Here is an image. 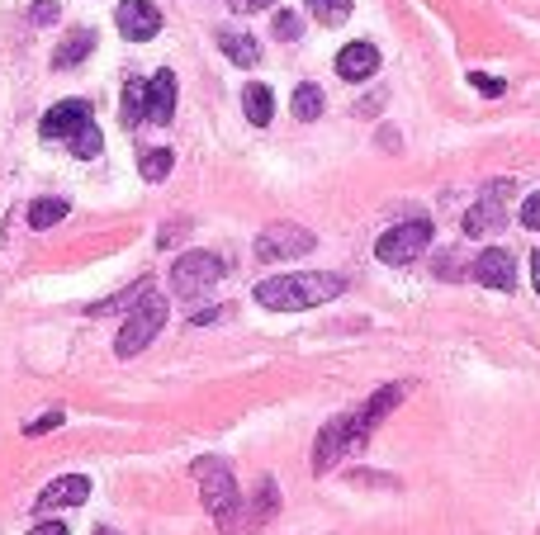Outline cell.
I'll use <instances>...</instances> for the list:
<instances>
[{"label":"cell","instance_id":"1","mask_svg":"<svg viewBox=\"0 0 540 535\" xmlns=\"http://www.w3.org/2000/svg\"><path fill=\"white\" fill-rule=\"evenodd\" d=\"M398 403H403V389H398V384H389V389H379L360 412L327 422V427L318 431V446H313V469H318V474H327V469L342 460V455L360 450L365 441H370V431H375L379 422H384V417L398 408Z\"/></svg>","mask_w":540,"mask_h":535},{"label":"cell","instance_id":"2","mask_svg":"<svg viewBox=\"0 0 540 535\" xmlns=\"http://www.w3.org/2000/svg\"><path fill=\"white\" fill-rule=\"evenodd\" d=\"M346 289L342 275H323V270H308V275H275L256 285V304L275 308V313H299V308H318L332 304Z\"/></svg>","mask_w":540,"mask_h":535},{"label":"cell","instance_id":"3","mask_svg":"<svg viewBox=\"0 0 540 535\" xmlns=\"http://www.w3.org/2000/svg\"><path fill=\"white\" fill-rule=\"evenodd\" d=\"M195 479H199V498H204V512L218 521V526H233L237 512H242V493H237V479L228 460H218V455H199L195 464Z\"/></svg>","mask_w":540,"mask_h":535},{"label":"cell","instance_id":"4","mask_svg":"<svg viewBox=\"0 0 540 535\" xmlns=\"http://www.w3.org/2000/svg\"><path fill=\"white\" fill-rule=\"evenodd\" d=\"M162 322H166V299L157 294V289H147L143 299L133 304V318L124 322V332H119V356H138V351H147L152 341H157V332H162Z\"/></svg>","mask_w":540,"mask_h":535},{"label":"cell","instance_id":"5","mask_svg":"<svg viewBox=\"0 0 540 535\" xmlns=\"http://www.w3.org/2000/svg\"><path fill=\"white\" fill-rule=\"evenodd\" d=\"M223 275H228L223 256H214V251H185L171 266V289H176L180 299H190V294H204L209 285H218Z\"/></svg>","mask_w":540,"mask_h":535},{"label":"cell","instance_id":"6","mask_svg":"<svg viewBox=\"0 0 540 535\" xmlns=\"http://www.w3.org/2000/svg\"><path fill=\"white\" fill-rule=\"evenodd\" d=\"M427 247H432V223H427V218H413V223H398V228L384 232L375 242V256L384 266H408V261H417Z\"/></svg>","mask_w":540,"mask_h":535},{"label":"cell","instance_id":"7","mask_svg":"<svg viewBox=\"0 0 540 535\" xmlns=\"http://www.w3.org/2000/svg\"><path fill=\"white\" fill-rule=\"evenodd\" d=\"M512 180H493L484 195H479V204L465 214V237H484V232L503 228L507 223V204H512Z\"/></svg>","mask_w":540,"mask_h":535},{"label":"cell","instance_id":"8","mask_svg":"<svg viewBox=\"0 0 540 535\" xmlns=\"http://www.w3.org/2000/svg\"><path fill=\"white\" fill-rule=\"evenodd\" d=\"M313 232L299 228V223H275V228H266L261 237H256V256L261 261H289V256H304V251H313Z\"/></svg>","mask_w":540,"mask_h":535},{"label":"cell","instance_id":"9","mask_svg":"<svg viewBox=\"0 0 540 535\" xmlns=\"http://www.w3.org/2000/svg\"><path fill=\"white\" fill-rule=\"evenodd\" d=\"M114 24H119V34H124L128 43H147V38L162 34V10H157L152 0H124L119 15H114Z\"/></svg>","mask_w":540,"mask_h":535},{"label":"cell","instance_id":"10","mask_svg":"<svg viewBox=\"0 0 540 535\" xmlns=\"http://www.w3.org/2000/svg\"><path fill=\"white\" fill-rule=\"evenodd\" d=\"M81 124H90V105L86 100H62V105H53L48 114H43L38 133H43L48 143H57V138H72Z\"/></svg>","mask_w":540,"mask_h":535},{"label":"cell","instance_id":"11","mask_svg":"<svg viewBox=\"0 0 540 535\" xmlns=\"http://www.w3.org/2000/svg\"><path fill=\"white\" fill-rule=\"evenodd\" d=\"M474 280L488 285V289H512L517 285V261H512V251H503V247L479 251V261H474Z\"/></svg>","mask_w":540,"mask_h":535},{"label":"cell","instance_id":"12","mask_svg":"<svg viewBox=\"0 0 540 535\" xmlns=\"http://www.w3.org/2000/svg\"><path fill=\"white\" fill-rule=\"evenodd\" d=\"M90 498V479L86 474H67V479H53L43 493H38V512H53V507H81Z\"/></svg>","mask_w":540,"mask_h":535},{"label":"cell","instance_id":"13","mask_svg":"<svg viewBox=\"0 0 540 535\" xmlns=\"http://www.w3.org/2000/svg\"><path fill=\"white\" fill-rule=\"evenodd\" d=\"M147 119L171 124L176 119V72H157L147 81Z\"/></svg>","mask_w":540,"mask_h":535},{"label":"cell","instance_id":"14","mask_svg":"<svg viewBox=\"0 0 540 535\" xmlns=\"http://www.w3.org/2000/svg\"><path fill=\"white\" fill-rule=\"evenodd\" d=\"M379 72V53L375 43H346L342 53H337V76L342 81H365V76Z\"/></svg>","mask_w":540,"mask_h":535},{"label":"cell","instance_id":"15","mask_svg":"<svg viewBox=\"0 0 540 535\" xmlns=\"http://www.w3.org/2000/svg\"><path fill=\"white\" fill-rule=\"evenodd\" d=\"M218 48L233 57L237 67H256V62H261V48H256V38H252V34H237V29H223V34H218Z\"/></svg>","mask_w":540,"mask_h":535},{"label":"cell","instance_id":"16","mask_svg":"<svg viewBox=\"0 0 540 535\" xmlns=\"http://www.w3.org/2000/svg\"><path fill=\"white\" fill-rule=\"evenodd\" d=\"M242 109H247V119H252L256 128H266V124H270V114H275V95H270V86L252 81V86L242 90Z\"/></svg>","mask_w":540,"mask_h":535},{"label":"cell","instance_id":"17","mask_svg":"<svg viewBox=\"0 0 540 535\" xmlns=\"http://www.w3.org/2000/svg\"><path fill=\"white\" fill-rule=\"evenodd\" d=\"M143 119H147V81H138V76H133V81L124 86V124L138 128Z\"/></svg>","mask_w":540,"mask_h":535},{"label":"cell","instance_id":"18","mask_svg":"<svg viewBox=\"0 0 540 535\" xmlns=\"http://www.w3.org/2000/svg\"><path fill=\"white\" fill-rule=\"evenodd\" d=\"M289 105H294V119H304V124H313V119L323 114V90L313 86V81H304V86L294 90V100H289Z\"/></svg>","mask_w":540,"mask_h":535},{"label":"cell","instance_id":"19","mask_svg":"<svg viewBox=\"0 0 540 535\" xmlns=\"http://www.w3.org/2000/svg\"><path fill=\"white\" fill-rule=\"evenodd\" d=\"M67 218V199H34L29 204V228H53Z\"/></svg>","mask_w":540,"mask_h":535},{"label":"cell","instance_id":"20","mask_svg":"<svg viewBox=\"0 0 540 535\" xmlns=\"http://www.w3.org/2000/svg\"><path fill=\"white\" fill-rule=\"evenodd\" d=\"M90 48H95V34H90V29H81V34L67 38V43H62V48L53 53V67H76V62H81Z\"/></svg>","mask_w":540,"mask_h":535},{"label":"cell","instance_id":"21","mask_svg":"<svg viewBox=\"0 0 540 535\" xmlns=\"http://www.w3.org/2000/svg\"><path fill=\"white\" fill-rule=\"evenodd\" d=\"M67 143H72V152L76 157H100V143H105V138H100V128H95V119H90V124H81L72 133V138H67Z\"/></svg>","mask_w":540,"mask_h":535},{"label":"cell","instance_id":"22","mask_svg":"<svg viewBox=\"0 0 540 535\" xmlns=\"http://www.w3.org/2000/svg\"><path fill=\"white\" fill-rule=\"evenodd\" d=\"M171 166H176V157H171L166 147H157V152H147V157L138 161L143 180H166V176H171Z\"/></svg>","mask_w":540,"mask_h":535},{"label":"cell","instance_id":"23","mask_svg":"<svg viewBox=\"0 0 540 535\" xmlns=\"http://www.w3.org/2000/svg\"><path fill=\"white\" fill-rule=\"evenodd\" d=\"M304 5L318 15V24H342L351 15V0H304Z\"/></svg>","mask_w":540,"mask_h":535},{"label":"cell","instance_id":"24","mask_svg":"<svg viewBox=\"0 0 540 535\" xmlns=\"http://www.w3.org/2000/svg\"><path fill=\"white\" fill-rule=\"evenodd\" d=\"M299 34H304V19L294 15V10H280V15H275V38H285V43H294Z\"/></svg>","mask_w":540,"mask_h":535},{"label":"cell","instance_id":"25","mask_svg":"<svg viewBox=\"0 0 540 535\" xmlns=\"http://www.w3.org/2000/svg\"><path fill=\"white\" fill-rule=\"evenodd\" d=\"M53 427H62V412H43V417H38V422H29V427H24V431H29V436H43V431H53Z\"/></svg>","mask_w":540,"mask_h":535},{"label":"cell","instance_id":"26","mask_svg":"<svg viewBox=\"0 0 540 535\" xmlns=\"http://www.w3.org/2000/svg\"><path fill=\"white\" fill-rule=\"evenodd\" d=\"M522 223H526V228H531V232H540V190H536V195H531V199H526V204H522Z\"/></svg>","mask_w":540,"mask_h":535},{"label":"cell","instance_id":"27","mask_svg":"<svg viewBox=\"0 0 540 535\" xmlns=\"http://www.w3.org/2000/svg\"><path fill=\"white\" fill-rule=\"evenodd\" d=\"M34 19H38V24H53V19H57V0H38Z\"/></svg>","mask_w":540,"mask_h":535},{"label":"cell","instance_id":"28","mask_svg":"<svg viewBox=\"0 0 540 535\" xmlns=\"http://www.w3.org/2000/svg\"><path fill=\"white\" fill-rule=\"evenodd\" d=\"M474 90H484V95H503V81H493V76H469Z\"/></svg>","mask_w":540,"mask_h":535},{"label":"cell","instance_id":"29","mask_svg":"<svg viewBox=\"0 0 540 535\" xmlns=\"http://www.w3.org/2000/svg\"><path fill=\"white\" fill-rule=\"evenodd\" d=\"M275 0H233V10L237 15H252V10H270Z\"/></svg>","mask_w":540,"mask_h":535},{"label":"cell","instance_id":"30","mask_svg":"<svg viewBox=\"0 0 540 535\" xmlns=\"http://www.w3.org/2000/svg\"><path fill=\"white\" fill-rule=\"evenodd\" d=\"M34 535H72V531H67V521H38Z\"/></svg>","mask_w":540,"mask_h":535},{"label":"cell","instance_id":"31","mask_svg":"<svg viewBox=\"0 0 540 535\" xmlns=\"http://www.w3.org/2000/svg\"><path fill=\"white\" fill-rule=\"evenodd\" d=\"M531 280H536V289H540V251L531 256Z\"/></svg>","mask_w":540,"mask_h":535},{"label":"cell","instance_id":"32","mask_svg":"<svg viewBox=\"0 0 540 535\" xmlns=\"http://www.w3.org/2000/svg\"><path fill=\"white\" fill-rule=\"evenodd\" d=\"M95 535H119V531H109V526H100V531H95Z\"/></svg>","mask_w":540,"mask_h":535}]
</instances>
